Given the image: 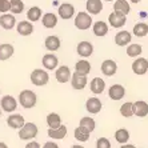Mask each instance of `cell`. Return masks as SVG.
I'll list each match as a JSON object with an SVG mask.
<instances>
[{
    "instance_id": "obj_1",
    "label": "cell",
    "mask_w": 148,
    "mask_h": 148,
    "mask_svg": "<svg viewBox=\"0 0 148 148\" xmlns=\"http://www.w3.org/2000/svg\"><path fill=\"white\" fill-rule=\"evenodd\" d=\"M19 103L23 108H34L38 103V96L34 91L23 90L19 95Z\"/></svg>"
},
{
    "instance_id": "obj_2",
    "label": "cell",
    "mask_w": 148,
    "mask_h": 148,
    "mask_svg": "<svg viewBox=\"0 0 148 148\" xmlns=\"http://www.w3.org/2000/svg\"><path fill=\"white\" fill-rule=\"evenodd\" d=\"M38 132L39 128L35 123H25L23 128H20V131H19V138L21 140H31L38 136Z\"/></svg>"
},
{
    "instance_id": "obj_3",
    "label": "cell",
    "mask_w": 148,
    "mask_h": 148,
    "mask_svg": "<svg viewBox=\"0 0 148 148\" xmlns=\"http://www.w3.org/2000/svg\"><path fill=\"white\" fill-rule=\"evenodd\" d=\"M31 82L36 87H43L49 82V75L44 69H40V68L34 69L31 72Z\"/></svg>"
},
{
    "instance_id": "obj_4",
    "label": "cell",
    "mask_w": 148,
    "mask_h": 148,
    "mask_svg": "<svg viewBox=\"0 0 148 148\" xmlns=\"http://www.w3.org/2000/svg\"><path fill=\"white\" fill-rule=\"evenodd\" d=\"M92 25V17L87 12H79L75 17V27L77 29H82V31H86Z\"/></svg>"
},
{
    "instance_id": "obj_5",
    "label": "cell",
    "mask_w": 148,
    "mask_h": 148,
    "mask_svg": "<svg viewBox=\"0 0 148 148\" xmlns=\"http://www.w3.org/2000/svg\"><path fill=\"white\" fill-rule=\"evenodd\" d=\"M0 108L4 111V112H15L17 108V100L15 99L14 96L11 95H7V96H3L1 100H0Z\"/></svg>"
},
{
    "instance_id": "obj_6",
    "label": "cell",
    "mask_w": 148,
    "mask_h": 148,
    "mask_svg": "<svg viewBox=\"0 0 148 148\" xmlns=\"http://www.w3.org/2000/svg\"><path fill=\"white\" fill-rule=\"evenodd\" d=\"M132 71L135 75H144L148 71V60L144 58H136L132 63Z\"/></svg>"
},
{
    "instance_id": "obj_7",
    "label": "cell",
    "mask_w": 148,
    "mask_h": 148,
    "mask_svg": "<svg viewBox=\"0 0 148 148\" xmlns=\"http://www.w3.org/2000/svg\"><path fill=\"white\" fill-rule=\"evenodd\" d=\"M87 83H88V80H87V75H80V73L75 72L72 75V77H71V86H72L73 90H84L87 86Z\"/></svg>"
},
{
    "instance_id": "obj_8",
    "label": "cell",
    "mask_w": 148,
    "mask_h": 148,
    "mask_svg": "<svg viewBox=\"0 0 148 148\" xmlns=\"http://www.w3.org/2000/svg\"><path fill=\"white\" fill-rule=\"evenodd\" d=\"M86 108L90 114L96 115L101 111V108H103V103H101V100H100L99 97L93 96V97H90V99L86 101Z\"/></svg>"
},
{
    "instance_id": "obj_9",
    "label": "cell",
    "mask_w": 148,
    "mask_h": 148,
    "mask_svg": "<svg viewBox=\"0 0 148 148\" xmlns=\"http://www.w3.org/2000/svg\"><path fill=\"white\" fill-rule=\"evenodd\" d=\"M125 16L127 15L121 14V12H117V11H114L108 16V21H110V24L114 28H121L125 24Z\"/></svg>"
},
{
    "instance_id": "obj_10",
    "label": "cell",
    "mask_w": 148,
    "mask_h": 148,
    "mask_svg": "<svg viewBox=\"0 0 148 148\" xmlns=\"http://www.w3.org/2000/svg\"><path fill=\"white\" fill-rule=\"evenodd\" d=\"M56 80L59 83H68L72 77V73H71V69L67 66H60L58 69H56Z\"/></svg>"
},
{
    "instance_id": "obj_11",
    "label": "cell",
    "mask_w": 148,
    "mask_h": 148,
    "mask_svg": "<svg viewBox=\"0 0 148 148\" xmlns=\"http://www.w3.org/2000/svg\"><path fill=\"white\" fill-rule=\"evenodd\" d=\"M108 96L112 100H121L125 96V88H124L121 84H114V86L110 87L108 90Z\"/></svg>"
},
{
    "instance_id": "obj_12",
    "label": "cell",
    "mask_w": 148,
    "mask_h": 148,
    "mask_svg": "<svg viewBox=\"0 0 148 148\" xmlns=\"http://www.w3.org/2000/svg\"><path fill=\"white\" fill-rule=\"evenodd\" d=\"M7 124L11 128H14V130H20L25 124V120L20 114H12V115H10V117L7 119Z\"/></svg>"
},
{
    "instance_id": "obj_13",
    "label": "cell",
    "mask_w": 148,
    "mask_h": 148,
    "mask_svg": "<svg viewBox=\"0 0 148 148\" xmlns=\"http://www.w3.org/2000/svg\"><path fill=\"white\" fill-rule=\"evenodd\" d=\"M134 115L138 117H145L148 115V103L144 100H138L134 103Z\"/></svg>"
},
{
    "instance_id": "obj_14",
    "label": "cell",
    "mask_w": 148,
    "mask_h": 148,
    "mask_svg": "<svg viewBox=\"0 0 148 148\" xmlns=\"http://www.w3.org/2000/svg\"><path fill=\"white\" fill-rule=\"evenodd\" d=\"M67 132H68V130H67V127L64 125V124H62L59 128H48V136L51 139H55V140H62V139H64L67 136Z\"/></svg>"
},
{
    "instance_id": "obj_15",
    "label": "cell",
    "mask_w": 148,
    "mask_h": 148,
    "mask_svg": "<svg viewBox=\"0 0 148 148\" xmlns=\"http://www.w3.org/2000/svg\"><path fill=\"white\" fill-rule=\"evenodd\" d=\"M76 51L82 58H88V56L92 55L93 52V45L91 44L90 41H80L77 47H76Z\"/></svg>"
},
{
    "instance_id": "obj_16",
    "label": "cell",
    "mask_w": 148,
    "mask_h": 148,
    "mask_svg": "<svg viewBox=\"0 0 148 148\" xmlns=\"http://www.w3.org/2000/svg\"><path fill=\"white\" fill-rule=\"evenodd\" d=\"M75 14V7H73L72 4L69 3H63L60 7H59V16L64 19V20H68L71 17L73 16Z\"/></svg>"
},
{
    "instance_id": "obj_17",
    "label": "cell",
    "mask_w": 148,
    "mask_h": 148,
    "mask_svg": "<svg viewBox=\"0 0 148 148\" xmlns=\"http://www.w3.org/2000/svg\"><path fill=\"white\" fill-rule=\"evenodd\" d=\"M116 71H117V64L114 60L108 59V60H104V62L101 63V72H103V75L114 76L115 73H116Z\"/></svg>"
},
{
    "instance_id": "obj_18",
    "label": "cell",
    "mask_w": 148,
    "mask_h": 148,
    "mask_svg": "<svg viewBox=\"0 0 148 148\" xmlns=\"http://www.w3.org/2000/svg\"><path fill=\"white\" fill-rule=\"evenodd\" d=\"M132 40V35L128 31H120L117 32L116 36H115V43L119 47H124V45H130Z\"/></svg>"
},
{
    "instance_id": "obj_19",
    "label": "cell",
    "mask_w": 148,
    "mask_h": 148,
    "mask_svg": "<svg viewBox=\"0 0 148 148\" xmlns=\"http://www.w3.org/2000/svg\"><path fill=\"white\" fill-rule=\"evenodd\" d=\"M104 88H106V83L101 77H95V79L91 80L90 83V90L92 93L95 95H100V93L104 92Z\"/></svg>"
},
{
    "instance_id": "obj_20",
    "label": "cell",
    "mask_w": 148,
    "mask_h": 148,
    "mask_svg": "<svg viewBox=\"0 0 148 148\" xmlns=\"http://www.w3.org/2000/svg\"><path fill=\"white\" fill-rule=\"evenodd\" d=\"M58 64H59V60L53 53H47V55L43 56V67L45 69H56L58 68Z\"/></svg>"
},
{
    "instance_id": "obj_21",
    "label": "cell",
    "mask_w": 148,
    "mask_h": 148,
    "mask_svg": "<svg viewBox=\"0 0 148 148\" xmlns=\"http://www.w3.org/2000/svg\"><path fill=\"white\" fill-rule=\"evenodd\" d=\"M86 8L91 15H97L103 10V1L101 0H87Z\"/></svg>"
},
{
    "instance_id": "obj_22",
    "label": "cell",
    "mask_w": 148,
    "mask_h": 148,
    "mask_svg": "<svg viewBox=\"0 0 148 148\" xmlns=\"http://www.w3.org/2000/svg\"><path fill=\"white\" fill-rule=\"evenodd\" d=\"M0 25H1L4 29H12V28L16 25V19H15L14 15L4 14L0 16Z\"/></svg>"
},
{
    "instance_id": "obj_23",
    "label": "cell",
    "mask_w": 148,
    "mask_h": 148,
    "mask_svg": "<svg viewBox=\"0 0 148 148\" xmlns=\"http://www.w3.org/2000/svg\"><path fill=\"white\" fill-rule=\"evenodd\" d=\"M14 52H15V48L12 44H10V43L0 44V60L4 62V60L10 59L11 56L14 55Z\"/></svg>"
},
{
    "instance_id": "obj_24",
    "label": "cell",
    "mask_w": 148,
    "mask_h": 148,
    "mask_svg": "<svg viewBox=\"0 0 148 148\" xmlns=\"http://www.w3.org/2000/svg\"><path fill=\"white\" fill-rule=\"evenodd\" d=\"M44 44H45V48L48 49V51L55 52L60 48V39H59L58 36L51 35V36H48V38L44 40Z\"/></svg>"
},
{
    "instance_id": "obj_25",
    "label": "cell",
    "mask_w": 148,
    "mask_h": 148,
    "mask_svg": "<svg viewBox=\"0 0 148 148\" xmlns=\"http://www.w3.org/2000/svg\"><path fill=\"white\" fill-rule=\"evenodd\" d=\"M73 135H75V139L77 141H82V143H86V141L90 140V135L91 132L88 130H86L84 127L79 125L77 128H75V131H73Z\"/></svg>"
},
{
    "instance_id": "obj_26",
    "label": "cell",
    "mask_w": 148,
    "mask_h": 148,
    "mask_svg": "<svg viewBox=\"0 0 148 148\" xmlns=\"http://www.w3.org/2000/svg\"><path fill=\"white\" fill-rule=\"evenodd\" d=\"M92 29H93V35L95 36H99V38H101V36H106V35L108 34V25L106 21H96L95 24L92 25Z\"/></svg>"
},
{
    "instance_id": "obj_27",
    "label": "cell",
    "mask_w": 148,
    "mask_h": 148,
    "mask_svg": "<svg viewBox=\"0 0 148 148\" xmlns=\"http://www.w3.org/2000/svg\"><path fill=\"white\" fill-rule=\"evenodd\" d=\"M17 29V34L21 35V36H28V35H31L34 32V25L32 23L29 21H20L16 27Z\"/></svg>"
},
{
    "instance_id": "obj_28",
    "label": "cell",
    "mask_w": 148,
    "mask_h": 148,
    "mask_svg": "<svg viewBox=\"0 0 148 148\" xmlns=\"http://www.w3.org/2000/svg\"><path fill=\"white\" fill-rule=\"evenodd\" d=\"M47 125L49 128H59L62 125V117L60 115L56 114V112H51V114L47 115Z\"/></svg>"
},
{
    "instance_id": "obj_29",
    "label": "cell",
    "mask_w": 148,
    "mask_h": 148,
    "mask_svg": "<svg viewBox=\"0 0 148 148\" xmlns=\"http://www.w3.org/2000/svg\"><path fill=\"white\" fill-rule=\"evenodd\" d=\"M75 71L80 75H88L91 72V63L82 59L75 64Z\"/></svg>"
},
{
    "instance_id": "obj_30",
    "label": "cell",
    "mask_w": 148,
    "mask_h": 148,
    "mask_svg": "<svg viewBox=\"0 0 148 148\" xmlns=\"http://www.w3.org/2000/svg\"><path fill=\"white\" fill-rule=\"evenodd\" d=\"M41 23L45 28H53L56 24H58V16L52 12H48V14L43 15V19H41Z\"/></svg>"
},
{
    "instance_id": "obj_31",
    "label": "cell",
    "mask_w": 148,
    "mask_h": 148,
    "mask_svg": "<svg viewBox=\"0 0 148 148\" xmlns=\"http://www.w3.org/2000/svg\"><path fill=\"white\" fill-rule=\"evenodd\" d=\"M114 10L117 11V12H121L124 15H128L130 11H131V7H130V3L127 0H116L114 4Z\"/></svg>"
},
{
    "instance_id": "obj_32",
    "label": "cell",
    "mask_w": 148,
    "mask_h": 148,
    "mask_svg": "<svg viewBox=\"0 0 148 148\" xmlns=\"http://www.w3.org/2000/svg\"><path fill=\"white\" fill-rule=\"evenodd\" d=\"M115 139H116L117 143L120 144H125L130 140V132H128L127 128H119L116 132H115Z\"/></svg>"
},
{
    "instance_id": "obj_33",
    "label": "cell",
    "mask_w": 148,
    "mask_h": 148,
    "mask_svg": "<svg viewBox=\"0 0 148 148\" xmlns=\"http://www.w3.org/2000/svg\"><path fill=\"white\" fill-rule=\"evenodd\" d=\"M134 35L138 38H144L148 35V24L147 23H138L134 25Z\"/></svg>"
},
{
    "instance_id": "obj_34",
    "label": "cell",
    "mask_w": 148,
    "mask_h": 148,
    "mask_svg": "<svg viewBox=\"0 0 148 148\" xmlns=\"http://www.w3.org/2000/svg\"><path fill=\"white\" fill-rule=\"evenodd\" d=\"M143 53V47L140 44H130L127 47V55L130 58H139Z\"/></svg>"
},
{
    "instance_id": "obj_35",
    "label": "cell",
    "mask_w": 148,
    "mask_h": 148,
    "mask_svg": "<svg viewBox=\"0 0 148 148\" xmlns=\"http://www.w3.org/2000/svg\"><path fill=\"white\" fill-rule=\"evenodd\" d=\"M79 125L84 127L86 130H88L90 132H93V131H95V128H96V123H95V120H93L92 117H88V116L82 117V119H80V121H79Z\"/></svg>"
},
{
    "instance_id": "obj_36",
    "label": "cell",
    "mask_w": 148,
    "mask_h": 148,
    "mask_svg": "<svg viewBox=\"0 0 148 148\" xmlns=\"http://www.w3.org/2000/svg\"><path fill=\"white\" fill-rule=\"evenodd\" d=\"M120 115H121V116H124V117H132V116H134V103L127 101V103L121 104Z\"/></svg>"
},
{
    "instance_id": "obj_37",
    "label": "cell",
    "mask_w": 148,
    "mask_h": 148,
    "mask_svg": "<svg viewBox=\"0 0 148 148\" xmlns=\"http://www.w3.org/2000/svg\"><path fill=\"white\" fill-rule=\"evenodd\" d=\"M27 17L29 21H38L41 17V10L39 7H31L27 12Z\"/></svg>"
},
{
    "instance_id": "obj_38",
    "label": "cell",
    "mask_w": 148,
    "mask_h": 148,
    "mask_svg": "<svg viewBox=\"0 0 148 148\" xmlns=\"http://www.w3.org/2000/svg\"><path fill=\"white\" fill-rule=\"evenodd\" d=\"M24 10V3L21 0H11V12L12 14H21Z\"/></svg>"
},
{
    "instance_id": "obj_39",
    "label": "cell",
    "mask_w": 148,
    "mask_h": 148,
    "mask_svg": "<svg viewBox=\"0 0 148 148\" xmlns=\"http://www.w3.org/2000/svg\"><path fill=\"white\" fill-rule=\"evenodd\" d=\"M96 148H111V141L106 138H99L96 141Z\"/></svg>"
},
{
    "instance_id": "obj_40",
    "label": "cell",
    "mask_w": 148,
    "mask_h": 148,
    "mask_svg": "<svg viewBox=\"0 0 148 148\" xmlns=\"http://www.w3.org/2000/svg\"><path fill=\"white\" fill-rule=\"evenodd\" d=\"M10 10H11V1H8V0H0V12L5 14Z\"/></svg>"
},
{
    "instance_id": "obj_41",
    "label": "cell",
    "mask_w": 148,
    "mask_h": 148,
    "mask_svg": "<svg viewBox=\"0 0 148 148\" xmlns=\"http://www.w3.org/2000/svg\"><path fill=\"white\" fill-rule=\"evenodd\" d=\"M25 148H41L40 144H39L38 141H34L31 140L29 143H27V145H25Z\"/></svg>"
},
{
    "instance_id": "obj_42",
    "label": "cell",
    "mask_w": 148,
    "mask_h": 148,
    "mask_svg": "<svg viewBox=\"0 0 148 148\" xmlns=\"http://www.w3.org/2000/svg\"><path fill=\"white\" fill-rule=\"evenodd\" d=\"M43 148H59V145L56 144L55 141H47Z\"/></svg>"
},
{
    "instance_id": "obj_43",
    "label": "cell",
    "mask_w": 148,
    "mask_h": 148,
    "mask_svg": "<svg viewBox=\"0 0 148 148\" xmlns=\"http://www.w3.org/2000/svg\"><path fill=\"white\" fill-rule=\"evenodd\" d=\"M120 148H136L134 144H128V143H125V144H121Z\"/></svg>"
},
{
    "instance_id": "obj_44",
    "label": "cell",
    "mask_w": 148,
    "mask_h": 148,
    "mask_svg": "<svg viewBox=\"0 0 148 148\" xmlns=\"http://www.w3.org/2000/svg\"><path fill=\"white\" fill-rule=\"evenodd\" d=\"M0 148H8V145L5 143H3V141H0Z\"/></svg>"
},
{
    "instance_id": "obj_45",
    "label": "cell",
    "mask_w": 148,
    "mask_h": 148,
    "mask_svg": "<svg viewBox=\"0 0 148 148\" xmlns=\"http://www.w3.org/2000/svg\"><path fill=\"white\" fill-rule=\"evenodd\" d=\"M71 148H84L83 145H80V144H76V145H72Z\"/></svg>"
},
{
    "instance_id": "obj_46",
    "label": "cell",
    "mask_w": 148,
    "mask_h": 148,
    "mask_svg": "<svg viewBox=\"0 0 148 148\" xmlns=\"http://www.w3.org/2000/svg\"><path fill=\"white\" fill-rule=\"evenodd\" d=\"M131 1H132V3H136V4H138V3H140L141 0H131Z\"/></svg>"
},
{
    "instance_id": "obj_47",
    "label": "cell",
    "mask_w": 148,
    "mask_h": 148,
    "mask_svg": "<svg viewBox=\"0 0 148 148\" xmlns=\"http://www.w3.org/2000/svg\"><path fill=\"white\" fill-rule=\"evenodd\" d=\"M106 1H112V0H106Z\"/></svg>"
},
{
    "instance_id": "obj_48",
    "label": "cell",
    "mask_w": 148,
    "mask_h": 148,
    "mask_svg": "<svg viewBox=\"0 0 148 148\" xmlns=\"http://www.w3.org/2000/svg\"><path fill=\"white\" fill-rule=\"evenodd\" d=\"M0 115H1V108H0Z\"/></svg>"
}]
</instances>
